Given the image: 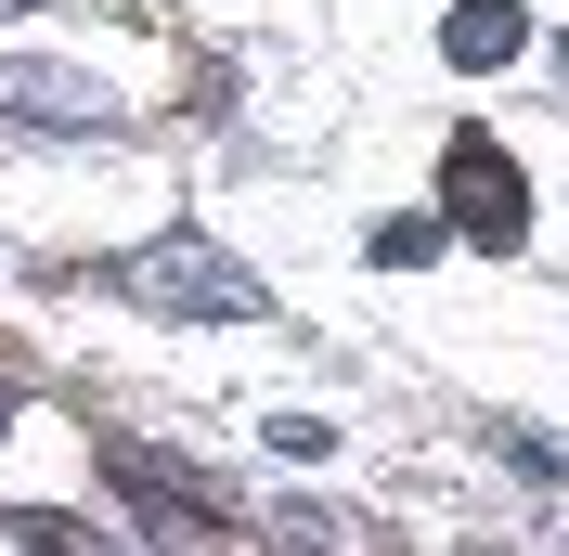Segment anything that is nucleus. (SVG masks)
I'll list each match as a JSON object with an SVG mask.
<instances>
[{
  "mask_svg": "<svg viewBox=\"0 0 569 556\" xmlns=\"http://www.w3.org/2000/svg\"><path fill=\"white\" fill-rule=\"evenodd\" d=\"M130 298H156V311H208V324H259L272 311V285L247 272V259H233V246H208V234H169V246H142L130 272Z\"/></svg>",
  "mask_w": 569,
  "mask_h": 556,
  "instance_id": "nucleus-1",
  "label": "nucleus"
},
{
  "mask_svg": "<svg viewBox=\"0 0 569 556\" xmlns=\"http://www.w3.org/2000/svg\"><path fill=\"white\" fill-rule=\"evenodd\" d=\"M440 220L479 246H518L531 234V181H518V156H505L492 130H453L440 142Z\"/></svg>",
  "mask_w": 569,
  "mask_h": 556,
  "instance_id": "nucleus-2",
  "label": "nucleus"
},
{
  "mask_svg": "<svg viewBox=\"0 0 569 556\" xmlns=\"http://www.w3.org/2000/svg\"><path fill=\"white\" fill-rule=\"evenodd\" d=\"M0 117H39V130H117V91L66 66H0Z\"/></svg>",
  "mask_w": 569,
  "mask_h": 556,
  "instance_id": "nucleus-3",
  "label": "nucleus"
},
{
  "mask_svg": "<svg viewBox=\"0 0 569 556\" xmlns=\"http://www.w3.org/2000/svg\"><path fill=\"white\" fill-rule=\"evenodd\" d=\"M440 52H453L466 78H492V66L531 52V13H518V0H453V13H440Z\"/></svg>",
  "mask_w": 569,
  "mask_h": 556,
  "instance_id": "nucleus-4",
  "label": "nucleus"
},
{
  "mask_svg": "<svg viewBox=\"0 0 569 556\" xmlns=\"http://www.w3.org/2000/svg\"><path fill=\"white\" fill-rule=\"evenodd\" d=\"M440 246H453V220L415 208V220H389V234H376V259H389V272H415V259H440Z\"/></svg>",
  "mask_w": 569,
  "mask_h": 556,
  "instance_id": "nucleus-5",
  "label": "nucleus"
},
{
  "mask_svg": "<svg viewBox=\"0 0 569 556\" xmlns=\"http://www.w3.org/2000/svg\"><path fill=\"white\" fill-rule=\"evenodd\" d=\"M0 427H13V401H0Z\"/></svg>",
  "mask_w": 569,
  "mask_h": 556,
  "instance_id": "nucleus-6",
  "label": "nucleus"
}]
</instances>
